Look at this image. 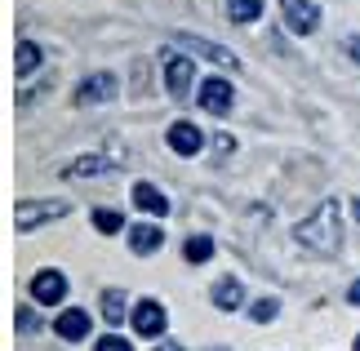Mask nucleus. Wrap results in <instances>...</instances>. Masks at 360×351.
<instances>
[{
    "label": "nucleus",
    "instance_id": "nucleus-1",
    "mask_svg": "<svg viewBox=\"0 0 360 351\" xmlns=\"http://www.w3.org/2000/svg\"><path fill=\"white\" fill-rule=\"evenodd\" d=\"M294 241L302 249H311L316 258H334L342 249V205L338 200H321L311 218H302L294 227Z\"/></svg>",
    "mask_w": 360,
    "mask_h": 351
},
{
    "label": "nucleus",
    "instance_id": "nucleus-2",
    "mask_svg": "<svg viewBox=\"0 0 360 351\" xmlns=\"http://www.w3.org/2000/svg\"><path fill=\"white\" fill-rule=\"evenodd\" d=\"M72 214V200H63V196H45V200H18L13 205V227L18 231H36L45 227V222H58Z\"/></svg>",
    "mask_w": 360,
    "mask_h": 351
},
{
    "label": "nucleus",
    "instance_id": "nucleus-3",
    "mask_svg": "<svg viewBox=\"0 0 360 351\" xmlns=\"http://www.w3.org/2000/svg\"><path fill=\"white\" fill-rule=\"evenodd\" d=\"M169 45L191 53V58H210L214 67H227V72H240V53H231L227 45L218 40H205V36H191V32H169Z\"/></svg>",
    "mask_w": 360,
    "mask_h": 351
},
{
    "label": "nucleus",
    "instance_id": "nucleus-4",
    "mask_svg": "<svg viewBox=\"0 0 360 351\" xmlns=\"http://www.w3.org/2000/svg\"><path fill=\"white\" fill-rule=\"evenodd\" d=\"M165 89H169L174 103H187L191 98V85H196V58L191 53H178L174 45H165Z\"/></svg>",
    "mask_w": 360,
    "mask_h": 351
},
{
    "label": "nucleus",
    "instance_id": "nucleus-5",
    "mask_svg": "<svg viewBox=\"0 0 360 351\" xmlns=\"http://www.w3.org/2000/svg\"><path fill=\"white\" fill-rule=\"evenodd\" d=\"M120 165H124V151H85V156H76V160H67L63 165V178L67 182H85V178H103V174H116L120 170Z\"/></svg>",
    "mask_w": 360,
    "mask_h": 351
},
{
    "label": "nucleus",
    "instance_id": "nucleus-6",
    "mask_svg": "<svg viewBox=\"0 0 360 351\" xmlns=\"http://www.w3.org/2000/svg\"><path fill=\"white\" fill-rule=\"evenodd\" d=\"M129 325H134L138 338H151V343H156V338H165V329H169V312H165L160 298H138Z\"/></svg>",
    "mask_w": 360,
    "mask_h": 351
},
{
    "label": "nucleus",
    "instance_id": "nucleus-7",
    "mask_svg": "<svg viewBox=\"0 0 360 351\" xmlns=\"http://www.w3.org/2000/svg\"><path fill=\"white\" fill-rule=\"evenodd\" d=\"M120 94V76L116 72H85V80L76 85V107H103Z\"/></svg>",
    "mask_w": 360,
    "mask_h": 351
},
{
    "label": "nucleus",
    "instance_id": "nucleus-8",
    "mask_svg": "<svg viewBox=\"0 0 360 351\" xmlns=\"http://www.w3.org/2000/svg\"><path fill=\"white\" fill-rule=\"evenodd\" d=\"M231 103H236V85L227 76H205L196 85V107L210 111V116H227Z\"/></svg>",
    "mask_w": 360,
    "mask_h": 351
},
{
    "label": "nucleus",
    "instance_id": "nucleus-9",
    "mask_svg": "<svg viewBox=\"0 0 360 351\" xmlns=\"http://www.w3.org/2000/svg\"><path fill=\"white\" fill-rule=\"evenodd\" d=\"M27 293H32L36 307H58L67 298V276L58 272V267H40V272L27 280Z\"/></svg>",
    "mask_w": 360,
    "mask_h": 351
},
{
    "label": "nucleus",
    "instance_id": "nucleus-10",
    "mask_svg": "<svg viewBox=\"0 0 360 351\" xmlns=\"http://www.w3.org/2000/svg\"><path fill=\"white\" fill-rule=\"evenodd\" d=\"M165 143H169L174 156L191 160V156H200V151H205V129H200L196 120H174L169 129H165Z\"/></svg>",
    "mask_w": 360,
    "mask_h": 351
},
{
    "label": "nucleus",
    "instance_id": "nucleus-11",
    "mask_svg": "<svg viewBox=\"0 0 360 351\" xmlns=\"http://www.w3.org/2000/svg\"><path fill=\"white\" fill-rule=\"evenodd\" d=\"M281 13H285V27L294 36H311L321 27V5L316 0H281Z\"/></svg>",
    "mask_w": 360,
    "mask_h": 351
},
{
    "label": "nucleus",
    "instance_id": "nucleus-12",
    "mask_svg": "<svg viewBox=\"0 0 360 351\" xmlns=\"http://www.w3.org/2000/svg\"><path fill=\"white\" fill-rule=\"evenodd\" d=\"M94 329V316L85 312V307H63L58 320H53V333H58L63 343H85Z\"/></svg>",
    "mask_w": 360,
    "mask_h": 351
},
{
    "label": "nucleus",
    "instance_id": "nucleus-13",
    "mask_svg": "<svg viewBox=\"0 0 360 351\" xmlns=\"http://www.w3.org/2000/svg\"><path fill=\"white\" fill-rule=\"evenodd\" d=\"M129 200H134V209H143V214H151V218H165V214H169V196H165L160 187H156V182H134V187H129Z\"/></svg>",
    "mask_w": 360,
    "mask_h": 351
},
{
    "label": "nucleus",
    "instance_id": "nucleus-14",
    "mask_svg": "<svg viewBox=\"0 0 360 351\" xmlns=\"http://www.w3.org/2000/svg\"><path fill=\"white\" fill-rule=\"evenodd\" d=\"M124 236H129V249H134L138 258H151L165 245V227H160V222H134Z\"/></svg>",
    "mask_w": 360,
    "mask_h": 351
},
{
    "label": "nucleus",
    "instance_id": "nucleus-15",
    "mask_svg": "<svg viewBox=\"0 0 360 351\" xmlns=\"http://www.w3.org/2000/svg\"><path fill=\"white\" fill-rule=\"evenodd\" d=\"M210 302L218 307V312H240V307H245V285L236 276L214 280V285H210Z\"/></svg>",
    "mask_w": 360,
    "mask_h": 351
},
{
    "label": "nucleus",
    "instance_id": "nucleus-16",
    "mask_svg": "<svg viewBox=\"0 0 360 351\" xmlns=\"http://www.w3.org/2000/svg\"><path fill=\"white\" fill-rule=\"evenodd\" d=\"M40 63H45V53H40V45L36 40H18V45H13V76L18 80H27V76H36L40 72Z\"/></svg>",
    "mask_w": 360,
    "mask_h": 351
},
{
    "label": "nucleus",
    "instance_id": "nucleus-17",
    "mask_svg": "<svg viewBox=\"0 0 360 351\" xmlns=\"http://www.w3.org/2000/svg\"><path fill=\"white\" fill-rule=\"evenodd\" d=\"M98 307H103V320H107L112 329H120V320L134 316V307H129V298H124V289H103Z\"/></svg>",
    "mask_w": 360,
    "mask_h": 351
},
{
    "label": "nucleus",
    "instance_id": "nucleus-18",
    "mask_svg": "<svg viewBox=\"0 0 360 351\" xmlns=\"http://www.w3.org/2000/svg\"><path fill=\"white\" fill-rule=\"evenodd\" d=\"M183 258H187V267H205V262H210L214 258V236H187V241H183Z\"/></svg>",
    "mask_w": 360,
    "mask_h": 351
},
{
    "label": "nucleus",
    "instance_id": "nucleus-19",
    "mask_svg": "<svg viewBox=\"0 0 360 351\" xmlns=\"http://www.w3.org/2000/svg\"><path fill=\"white\" fill-rule=\"evenodd\" d=\"M262 18V0H227V23L231 27H249Z\"/></svg>",
    "mask_w": 360,
    "mask_h": 351
},
{
    "label": "nucleus",
    "instance_id": "nucleus-20",
    "mask_svg": "<svg viewBox=\"0 0 360 351\" xmlns=\"http://www.w3.org/2000/svg\"><path fill=\"white\" fill-rule=\"evenodd\" d=\"M89 218H94V231H98V236H116L124 227V214H120V209H107V205H98Z\"/></svg>",
    "mask_w": 360,
    "mask_h": 351
},
{
    "label": "nucleus",
    "instance_id": "nucleus-21",
    "mask_svg": "<svg viewBox=\"0 0 360 351\" xmlns=\"http://www.w3.org/2000/svg\"><path fill=\"white\" fill-rule=\"evenodd\" d=\"M276 316H281V298H276V293H267V298H254V302H249V320H254V325H271Z\"/></svg>",
    "mask_w": 360,
    "mask_h": 351
},
{
    "label": "nucleus",
    "instance_id": "nucleus-22",
    "mask_svg": "<svg viewBox=\"0 0 360 351\" xmlns=\"http://www.w3.org/2000/svg\"><path fill=\"white\" fill-rule=\"evenodd\" d=\"M13 329L32 338V333H40V329H45V320H40V312H36V307H18V312H13Z\"/></svg>",
    "mask_w": 360,
    "mask_h": 351
},
{
    "label": "nucleus",
    "instance_id": "nucleus-23",
    "mask_svg": "<svg viewBox=\"0 0 360 351\" xmlns=\"http://www.w3.org/2000/svg\"><path fill=\"white\" fill-rule=\"evenodd\" d=\"M94 351H134V343L120 338V333H103V338L94 343Z\"/></svg>",
    "mask_w": 360,
    "mask_h": 351
},
{
    "label": "nucleus",
    "instance_id": "nucleus-24",
    "mask_svg": "<svg viewBox=\"0 0 360 351\" xmlns=\"http://www.w3.org/2000/svg\"><path fill=\"white\" fill-rule=\"evenodd\" d=\"M210 143H214V151H218V156H231V151H236V138H231L227 129H223V134H214Z\"/></svg>",
    "mask_w": 360,
    "mask_h": 351
},
{
    "label": "nucleus",
    "instance_id": "nucleus-25",
    "mask_svg": "<svg viewBox=\"0 0 360 351\" xmlns=\"http://www.w3.org/2000/svg\"><path fill=\"white\" fill-rule=\"evenodd\" d=\"M342 49H347V58H352V63H360V32L342 36Z\"/></svg>",
    "mask_w": 360,
    "mask_h": 351
},
{
    "label": "nucleus",
    "instance_id": "nucleus-26",
    "mask_svg": "<svg viewBox=\"0 0 360 351\" xmlns=\"http://www.w3.org/2000/svg\"><path fill=\"white\" fill-rule=\"evenodd\" d=\"M347 302H352V307H360V280H352V289H347Z\"/></svg>",
    "mask_w": 360,
    "mask_h": 351
},
{
    "label": "nucleus",
    "instance_id": "nucleus-27",
    "mask_svg": "<svg viewBox=\"0 0 360 351\" xmlns=\"http://www.w3.org/2000/svg\"><path fill=\"white\" fill-rule=\"evenodd\" d=\"M156 351H187V347H178V343H169V338H160V343H156Z\"/></svg>",
    "mask_w": 360,
    "mask_h": 351
},
{
    "label": "nucleus",
    "instance_id": "nucleus-28",
    "mask_svg": "<svg viewBox=\"0 0 360 351\" xmlns=\"http://www.w3.org/2000/svg\"><path fill=\"white\" fill-rule=\"evenodd\" d=\"M352 218L360 222V196H356V200H352Z\"/></svg>",
    "mask_w": 360,
    "mask_h": 351
},
{
    "label": "nucleus",
    "instance_id": "nucleus-29",
    "mask_svg": "<svg viewBox=\"0 0 360 351\" xmlns=\"http://www.w3.org/2000/svg\"><path fill=\"white\" fill-rule=\"evenodd\" d=\"M352 351H360V333H356V343H352Z\"/></svg>",
    "mask_w": 360,
    "mask_h": 351
},
{
    "label": "nucleus",
    "instance_id": "nucleus-30",
    "mask_svg": "<svg viewBox=\"0 0 360 351\" xmlns=\"http://www.w3.org/2000/svg\"><path fill=\"white\" fill-rule=\"evenodd\" d=\"M214 351H223V347H214Z\"/></svg>",
    "mask_w": 360,
    "mask_h": 351
}]
</instances>
